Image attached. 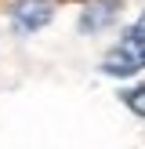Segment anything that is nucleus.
Returning a JSON list of instances; mask_svg holds the SVG:
<instances>
[{
    "label": "nucleus",
    "mask_w": 145,
    "mask_h": 149,
    "mask_svg": "<svg viewBox=\"0 0 145 149\" xmlns=\"http://www.w3.org/2000/svg\"><path fill=\"white\" fill-rule=\"evenodd\" d=\"M142 65H145V51L138 47V40L130 33L123 36L116 47H109L105 58H102V69H105L109 77H134Z\"/></svg>",
    "instance_id": "nucleus-1"
},
{
    "label": "nucleus",
    "mask_w": 145,
    "mask_h": 149,
    "mask_svg": "<svg viewBox=\"0 0 145 149\" xmlns=\"http://www.w3.org/2000/svg\"><path fill=\"white\" fill-rule=\"evenodd\" d=\"M51 15H55L51 0H18V4L11 7V18H14V26H18L22 33H36L40 26L51 22Z\"/></svg>",
    "instance_id": "nucleus-2"
},
{
    "label": "nucleus",
    "mask_w": 145,
    "mask_h": 149,
    "mask_svg": "<svg viewBox=\"0 0 145 149\" xmlns=\"http://www.w3.org/2000/svg\"><path fill=\"white\" fill-rule=\"evenodd\" d=\"M116 15H120V0H91V4L84 7L80 29H84V33H102L105 26H113Z\"/></svg>",
    "instance_id": "nucleus-3"
},
{
    "label": "nucleus",
    "mask_w": 145,
    "mask_h": 149,
    "mask_svg": "<svg viewBox=\"0 0 145 149\" xmlns=\"http://www.w3.org/2000/svg\"><path fill=\"white\" fill-rule=\"evenodd\" d=\"M123 106H127L130 113L145 116V84H138V87H130V91H123Z\"/></svg>",
    "instance_id": "nucleus-4"
},
{
    "label": "nucleus",
    "mask_w": 145,
    "mask_h": 149,
    "mask_svg": "<svg viewBox=\"0 0 145 149\" xmlns=\"http://www.w3.org/2000/svg\"><path fill=\"white\" fill-rule=\"evenodd\" d=\"M130 36H134V40H138V47L145 51V11H142V18L134 22V29H130Z\"/></svg>",
    "instance_id": "nucleus-5"
}]
</instances>
